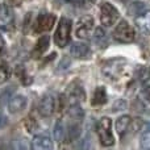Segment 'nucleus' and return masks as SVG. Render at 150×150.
<instances>
[{
  "instance_id": "26",
  "label": "nucleus",
  "mask_w": 150,
  "mask_h": 150,
  "mask_svg": "<svg viewBox=\"0 0 150 150\" xmlns=\"http://www.w3.org/2000/svg\"><path fill=\"white\" fill-rule=\"evenodd\" d=\"M9 67H8V65L5 62H3V61H0V83L5 82V80L9 78Z\"/></svg>"
},
{
  "instance_id": "5",
  "label": "nucleus",
  "mask_w": 150,
  "mask_h": 150,
  "mask_svg": "<svg viewBox=\"0 0 150 150\" xmlns=\"http://www.w3.org/2000/svg\"><path fill=\"white\" fill-rule=\"evenodd\" d=\"M55 24V16L53 13H40L33 24V32L36 34L49 32Z\"/></svg>"
},
{
  "instance_id": "20",
  "label": "nucleus",
  "mask_w": 150,
  "mask_h": 150,
  "mask_svg": "<svg viewBox=\"0 0 150 150\" xmlns=\"http://www.w3.org/2000/svg\"><path fill=\"white\" fill-rule=\"evenodd\" d=\"M140 146L141 149L150 150V125H146V128L142 130V134L140 138Z\"/></svg>"
},
{
  "instance_id": "6",
  "label": "nucleus",
  "mask_w": 150,
  "mask_h": 150,
  "mask_svg": "<svg viewBox=\"0 0 150 150\" xmlns=\"http://www.w3.org/2000/svg\"><path fill=\"white\" fill-rule=\"evenodd\" d=\"M119 18V11L111 3H103L100 7V23L104 26H112Z\"/></svg>"
},
{
  "instance_id": "24",
  "label": "nucleus",
  "mask_w": 150,
  "mask_h": 150,
  "mask_svg": "<svg viewBox=\"0 0 150 150\" xmlns=\"http://www.w3.org/2000/svg\"><path fill=\"white\" fill-rule=\"evenodd\" d=\"M137 76L141 82H148V80H150V66H138Z\"/></svg>"
},
{
  "instance_id": "15",
  "label": "nucleus",
  "mask_w": 150,
  "mask_h": 150,
  "mask_svg": "<svg viewBox=\"0 0 150 150\" xmlns=\"http://www.w3.org/2000/svg\"><path fill=\"white\" fill-rule=\"evenodd\" d=\"M136 25L141 33H150V11H142L136 16Z\"/></svg>"
},
{
  "instance_id": "2",
  "label": "nucleus",
  "mask_w": 150,
  "mask_h": 150,
  "mask_svg": "<svg viewBox=\"0 0 150 150\" xmlns=\"http://www.w3.org/2000/svg\"><path fill=\"white\" fill-rule=\"evenodd\" d=\"M96 132L103 146H112L115 144V138L112 134V122L108 117H101L96 125Z\"/></svg>"
},
{
  "instance_id": "21",
  "label": "nucleus",
  "mask_w": 150,
  "mask_h": 150,
  "mask_svg": "<svg viewBox=\"0 0 150 150\" xmlns=\"http://www.w3.org/2000/svg\"><path fill=\"white\" fill-rule=\"evenodd\" d=\"M15 74H16V76L21 80V83H23V84L26 86V84H30V83H32L30 76L26 74L25 69H24L23 66H17V67L15 69Z\"/></svg>"
},
{
  "instance_id": "29",
  "label": "nucleus",
  "mask_w": 150,
  "mask_h": 150,
  "mask_svg": "<svg viewBox=\"0 0 150 150\" xmlns=\"http://www.w3.org/2000/svg\"><path fill=\"white\" fill-rule=\"evenodd\" d=\"M11 3H12L13 5H20L21 3H23V0H11Z\"/></svg>"
},
{
  "instance_id": "4",
  "label": "nucleus",
  "mask_w": 150,
  "mask_h": 150,
  "mask_svg": "<svg viewBox=\"0 0 150 150\" xmlns=\"http://www.w3.org/2000/svg\"><path fill=\"white\" fill-rule=\"evenodd\" d=\"M113 38L121 44H129L134 40V29L129 25V23L125 20H121L119 25L113 30Z\"/></svg>"
},
{
  "instance_id": "22",
  "label": "nucleus",
  "mask_w": 150,
  "mask_h": 150,
  "mask_svg": "<svg viewBox=\"0 0 150 150\" xmlns=\"http://www.w3.org/2000/svg\"><path fill=\"white\" fill-rule=\"evenodd\" d=\"M24 125H25L26 130H28L29 133H33L38 129V122H37L36 117H34L33 115H29V116L26 117L25 121H24Z\"/></svg>"
},
{
  "instance_id": "9",
  "label": "nucleus",
  "mask_w": 150,
  "mask_h": 150,
  "mask_svg": "<svg viewBox=\"0 0 150 150\" xmlns=\"http://www.w3.org/2000/svg\"><path fill=\"white\" fill-rule=\"evenodd\" d=\"M55 98L53 96V93H46L42 96V99L40 100L38 104V112L42 117H49L54 113L55 111Z\"/></svg>"
},
{
  "instance_id": "25",
  "label": "nucleus",
  "mask_w": 150,
  "mask_h": 150,
  "mask_svg": "<svg viewBox=\"0 0 150 150\" xmlns=\"http://www.w3.org/2000/svg\"><path fill=\"white\" fill-rule=\"evenodd\" d=\"M129 15H132V16H137V15H140L142 11H145V3H141V1H136V3H133L132 5L129 7Z\"/></svg>"
},
{
  "instance_id": "23",
  "label": "nucleus",
  "mask_w": 150,
  "mask_h": 150,
  "mask_svg": "<svg viewBox=\"0 0 150 150\" xmlns=\"http://www.w3.org/2000/svg\"><path fill=\"white\" fill-rule=\"evenodd\" d=\"M93 41H95L98 45H100V46L105 45V42H107V33H105V30H104L101 26L95 30V34H93Z\"/></svg>"
},
{
  "instance_id": "18",
  "label": "nucleus",
  "mask_w": 150,
  "mask_h": 150,
  "mask_svg": "<svg viewBox=\"0 0 150 150\" xmlns=\"http://www.w3.org/2000/svg\"><path fill=\"white\" fill-rule=\"evenodd\" d=\"M107 101V92L104 87H98L93 92L92 100H91V104L92 105H103Z\"/></svg>"
},
{
  "instance_id": "10",
  "label": "nucleus",
  "mask_w": 150,
  "mask_h": 150,
  "mask_svg": "<svg viewBox=\"0 0 150 150\" xmlns=\"http://www.w3.org/2000/svg\"><path fill=\"white\" fill-rule=\"evenodd\" d=\"M0 24L1 28L4 29H11L15 24V16H13V11L5 3L0 4Z\"/></svg>"
},
{
  "instance_id": "30",
  "label": "nucleus",
  "mask_w": 150,
  "mask_h": 150,
  "mask_svg": "<svg viewBox=\"0 0 150 150\" xmlns=\"http://www.w3.org/2000/svg\"><path fill=\"white\" fill-rule=\"evenodd\" d=\"M3 47H4V41H3V38H1V37H0V53H1Z\"/></svg>"
},
{
  "instance_id": "32",
  "label": "nucleus",
  "mask_w": 150,
  "mask_h": 150,
  "mask_svg": "<svg viewBox=\"0 0 150 150\" xmlns=\"http://www.w3.org/2000/svg\"><path fill=\"white\" fill-rule=\"evenodd\" d=\"M120 1H125V0H120Z\"/></svg>"
},
{
  "instance_id": "27",
  "label": "nucleus",
  "mask_w": 150,
  "mask_h": 150,
  "mask_svg": "<svg viewBox=\"0 0 150 150\" xmlns=\"http://www.w3.org/2000/svg\"><path fill=\"white\" fill-rule=\"evenodd\" d=\"M5 125H7V117L4 115H0V129L3 127H5Z\"/></svg>"
},
{
  "instance_id": "1",
  "label": "nucleus",
  "mask_w": 150,
  "mask_h": 150,
  "mask_svg": "<svg viewBox=\"0 0 150 150\" xmlns=\"http://www.w3.org/2000/svg\"><path fill=\"white\" fill-rule=\"evenodd\" d=\"M127 59L124 58H113L103 63L101 74L109 80H119L127 74Z\"/></svg>"
},
{
  "instance_id": "8",
  "label": "nucleus",
  "mask_w": 150,
  "mask_h": 150,
  "mask_svg": "<svg viewBox=\"0 0 150 150\" xmlns=\"http://www.w3.org/2000/svg\"><path fill=\"white\" fill-rule=\"evenodd\" d=\"M92 29H93V18L91 16H83V17H80L78 20L75 34H76L78 38L86 40L90 37Z\"/></svg>"
},
{
  "instance_id": "17",
  "label": "nucleus",
  "mask_w": 150,
  "mask_h": 150,
  "mask_svg": "<svg viewBox=\"0 0 150 150\" xmlns=\"http://www.w3.org/2000/svg\"><path fill=\"white\" fill-rule=\"evenodd\" d=\"M130 122H132V119H130V116H128V115L120 116L119 119H117V121H116V132L121 138L124 137L125 133L128 132Z\"/></svg>"
},
{
  "instance_id": "12",
  "label": "nucleus",
  "mask_w": 150,
  "mask_h": 150,
  "mask_svg": "<svg viewBox=\"0 0 150 150\" xmlns=\"http://www.w3.org/2000/svg\"><path fill=\"white\" fill-rule=\"evenodd\" d=\"M134 107L138 108V111L145 112L146 109H150V86H146L141 90L140 95L136 99Z\"/></svg>"
},
{
  "instance_id": "13",
  "label": "nucleus",
  "mask_w": 150,
  "mask_h": 150,
  "mask_svg": "<svg viewBox=\"0 0 150 150\" xmlns=\"http://www.w3.org/2000/svg\"><path fill=\"white\" fill-rule=\"evenodd\" d=\"M53 148L52 144V138L47 133H41V134H37L36 137L32 141V149L36 150H49Z\"/></svg>"
},
{
  "instance_id": "7",
  "label": "nucleus",
  "mask_w": 150,
  "mask_h": 150,
  "mask_svg": "<svg viewBox=\"0 0 150 150\" xmlns=\"http://www.w3.org/2000/svg\"><path fill=\"white\" fill-rule=\"evenodd\" d=\"M66 101L67 104H80V101L84 100L86 98V93H84V90H83L82 84H80L78 80L70 83L67 87V92H66Z\"/></svg>"
},
{
  "instance_id": "19",
  "label": "nucleus",
  "mask_w": 150,
  "mask_h": 150,
  "mask_svg": "<svg viewBox=\"0 0 150 150\" xmlns=\"http://www.w3.org/2000/svg\"><path fill=\"white\" fill-rule=\"evenodd\" d=\"M54 137L58 142H62L66 137V128H65V124L61 120L57 121V124L54 127Z\"/></svg>"
},
{
  "instance_id": "28",
  "label": "nucleus",
  "mask_w": 150,
  "mask_h": 150,
  "mask_svg": "<svg viewBox=\"0 0 150 150\" xmlns=\"http://www.w3.org/2000/svg\"><path fill=\"white\" fill-rule=\"evenodd\" d=\"M66 3H70V4H75V5H78V4H82V1L83 0H65Z\"/></svg>"
},
{
  "instance_id": "14",
  "label": "nucleus",
  "mask_w": 150,
  "mask_h": 150,
  "mask_svg": "<svg viewBox=\"0 0 150 150\" xmlns=\"http://www.w3.org/2000/svg\"><path fill=\"white\" fill-rule=\"evenodd\" d=\"M26 103H28V100L24 95L11 96L9 101H8V109L11 113H18L26 107Z\"/></svg>"
},
{
  "instance_id": "3",
  "label": "nucleus",
  "mask_w": 150,
  "mask_h": 150,
  "mask_svg": "<svg viewBox=\"0 0 150 150\" xmlns=\"http://www.w3.org/2000/svg\"><path fill=\"white\" fill-rule=\"evenodd\" d=\"M70 34H71V20L62 17L59 20V25H58L54 34L55 45L59 47H65L70 41Z\"/></svg>"
},
{
  "instance_id": "16",
  "label": "nucleus",
  "mask_w": 150,
  "mask_h": 150,
  "mask_svg": "<svg viewBox=\"0 0 150 150\" xmlns=\"http://www.w3.org/2000/svg\"><path fill=\"white\" fill-rule=\"evenodd\" d=\"M49 42H50L49 36H42L41 38H38V41L36 42V45H34L33 52H32V57L33 58L41 57V55L47 50V47H49Z\"/></svg>"
},
{
  "instance_id": "11",
  "label": "nucleus",
  "mask_w": 150,
  "mask_h": 150,
  "mask_svg": "<svg viewBox=\"0 0 150 150\" xmlns=\"http://www.w3.org/2000/svg\"><path fill=\"white\" fill-rule=\"evenodd\" d=\"M70 53L73 57L78 58V59H87L91 55L90 47L84 42H74L70 47Z\"/></svg>"
},
{
  "instance_id": "31",
  "label": "nucleus",
  "mask_w": 150,
  "mask_h": 150,
  "mask_svg": "<svg viewBox=\"0 0 150 150\" xmlns=\"http://www.w3.org/2000/svg\"><path fill=\"white\" fill-rule=\"evenodd\" d=\"M88 1H90V4H93V3H95L96 0H88Z\"/></svg>"
}]
</instances>
